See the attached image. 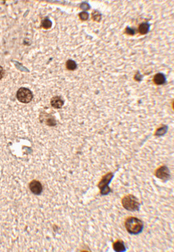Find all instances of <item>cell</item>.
I'll use <instances>...</instances> for the list:
<instances>
[{"mask_svg":"<svg viewBox=\"0 0 174 252\" xmlns=\"http://www.w3.org/2000/svg\"><path fill=\"white\" fill-rule=\"evenodd\" d=\"M126 230L131 235H138L142 231L144 224L138 218L135 217H129L125 221Z\"/></svg>","mask_w":174,"mask_h":252,"instance_id":"6da1fadb","label":"cell"},{"mask_svg":"<svg viewBox=\"0 0 174 252\" xmlns=\"http://www.w3.org/2000/svg\"><path fill=\"white\" fill-rule=\"evenodd\" d=\"M123 207L129 211H138L140 207V203L138 199L133 195H125L121 200Z\"/></svg>","mask_w":174,"mask_h":252,"instance_id":"7a4b0ae2","label":"cell"},{"mask_svg":"<svg viewBox=\"0 0 174 252\" xmlns=\"http://www.w3.org/2000/svg\"><path fill=\"white\" fill-rule=\"evenodd\" d=\"M114 175L112 172H108L105 176L102 177L101 181L99 182L97 186L100 189V193L103 195H108L111 192L109 184L113 178Z\"/></svg>","mask_w":174,"mask_h":252,"instance_id":"3957f363","label":"cell"},{"mask_svg":"<svg viewBox=\"0 0 174 252\" xmlns=\"http://www.w3.org/2000/svg\"><path fill=\"white\" fill-rule=\"evenodd\" d=\"M18 100L23 103H28L32 99V94L31 90L26 88H21L18 90L16 94Z\"/></svg>","mask_w":174,"mask_h":252,"instance_id":"277c9868","label":"cell"},{"mask_svg":"<svg viewBox=\"0 0 174 252\" xmlns=\"http://www.w3.org/2000/svg\"><path fill=\"white\" fill-rule=\"evenodd\" d=\"M155 176L163 181H167L170 178V172L166 166L163 165L155 171Z\"/></svg>","mask_w":174,"mask_h":252,"instance_id":"5b68a950","label":"cell"},{"mask_svg":"<svg viewBox=\"0 0 174 252\" xmlns=\"http://www.w3.org/2000/svg\"><path fill=\"white\" fill-rule=\"evenodd\" d=\"M29 189L32 193L39 195L42 191V185L39 181L34 180L30 182Z\"/></svg>","mask_w":174,"mask_h":252,"instance_id":"8992f818","label":"cell"},{"mask_svg":"<svg viewBox=\"0 0 174 252\" xmlns=\"http://www.w3.org/2000/svg\"><path fill=\"white\" fill-rule=\"evenodd\" d=\"M51 106L55 109H60L64 105V101L60 97L55 96L51 99Z\"/></svg>","mask_w":174,"mask_h":252,"instance_id":"52a82bcc","label":"cell"},{"mask_svg":"<svg viewBox=\"0 0 174 252\" xmlns=\"http://www.w3.org/2000/svg\"><path fill=\"white\" fill-rule=\"evenodd\" d=\"M154 82L157 85H161L166 82V77L162 73H157L154 77Z\"/></svg>","mask_w":174,"mask_h":252,"instance_id":"ba28073f","label":"cell"},{"mask_svg":"<svg viewBox=\"0 0 174 252\" xmlns=\"http://www.w3.org/2000/svg\"><path fill=\"white\" fill-rule=\"evenodd\" d=\"M113 249L116 251H125L126 248L122 240H117L113 244Z\"/></svg>","mask_w":174,"mask_h":252,"instance_id":"9c48e42d","label":"cell"},{"mask_svg":"<svg viewBox=\"0 0 174 252\" xmlns=\"http://www.w3.org/2000/svg\"><path fill=\"white\" fill-rule=\"evenodd\" d=\"M149 24L148 23H142L139 26V32L140 34L145 35L148 33L149 30Z\"/></svg>","mask_w":174,"mask_h":252,"instance_id":"30bf717a","label":"cell"},{"mask_svg":"<svg viewBox=\"0 0 174 252\" xmlns=\"http://www.w3.org/2000/svg\"><path fill=\"white\" fill-rule=\"evenodd\" d=\"M168 130V127L166 125H163L162 127L159 128L157 131L156 133H155V135L157 136H162L164 134L167 132Z\"/></svg>","mask_w":174,"mask_h":252,"instance_id":"8fae6325","label":"cell"},{"mask_svg":"<svg viewBox=\"0 0 174 252\" xmlns=\"http://www.w3.org/2000/svg\"><path fill=\"white\" fill-rule=\"evenodd\" d=\"M67 67L70 71H73V70H75L77 68V64L73 60L69 59L67 62Z\"/></svg>","mask_w":174,"mask_h":252,"instance_id":"7c38bea8","label":"cell"},{"mask_svg":"<svg viewBox=\"0 0 174 252\" xmlns=\"http://www.w3.org/2000/svg\"><path fill=\"white\" fill-rule=\"evenodd\" d=\"M92 18L94 20H95L96 22H100L101 19V13L97 11H95L92 13Z\"/></svg>","mask_w":174,"mask_h":252,"instance_id":"4fadbf2b","label":"cell"},{"mask_svg":"<svg viewBox=\"0 0 174 252\" xmlns=\"http://www.w3.org/2000/svg\"><path fill=\"white\" fill-rule=\"evenodd\" d=\"M42 26L45 29H49L52 26V23L49 19H45L42 22Z\"/></svg>","mask_w":174,"mask_h":252,"instance_id":"5bb4252c","label":"cell"},{"mask_svg":"<svg viewBox=\"0 0 174 252\" xmlns=\"http://www.w3.org/2000/svg\"><path fill=\"white\" fill-rule=\"evenodd\" d=\"M88 13L86 11H83L81 13H79V18L81 20H87L88 19Z\"/></svg>","mask_w":174,"mask_h":252,"instance_id":"9a60e30c","label":"cell"},{"mask_svg":"<svg viewBox=\"0 0 174 252\" xmlns=\"http://www.w3.org/2000/svg\"><path fill=\"white\" fill-rule=\"evenodd\" d=\"M46 124H47V125H48L49 126H54V125H56V121L53 117H51V118H48V120H47Z\"/></svg>","mask_w":174,"mask_h":252,"instance_id":"2e32d148","label":"cell"},{"mask_svg":"<svg viewBox=\"0 0 174 252\" xmlns=\"http://www.w3.org/2000/svg\"><path fill=\"white\" fill-rule=\"evenodd\" d=\"M81 8L82 9H83L84 11H87V10H88V9H90V5H89L87 3L84 2V3H83L81 5Z\"/></svg>","mask_w":174,"mask_h":252,"instance_id":"e0dca14e","label":"cell"},{"mask_svg":"<svg viewBox=\"0 0 174 252\" xmlns=\"http://www.w3.org/2000/svg\"><path fill=\"white\" fill-rule=\"evenodd\" d=\"M125 32H126L127 34H129V35H134V34H135V31L133 29H132V28H130V27H127V28H126V31H125Z\"/></svg>","mask_w":174,"mask_h":252,"instance_id":"ac0fdd59","label":"cell"},{"mask_svg":"<svg viewBox=\"0 0 174 252\" xmlns=\"http://www.w3.org/2000/svg\"><path fill=\"white\" fill-rule=\"evenodd\" d=\"M4 75V71L2 66H0V79H2Z\"/></svg>","mask_w":174,"mask_h":252,"instance_id":"d6986e66","label":"cell"}]
</instances>
